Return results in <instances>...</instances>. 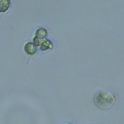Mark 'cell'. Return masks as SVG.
<instances>
[{
    "label": "cell",
    "instance_id": "2",
    "mask_svg": "<svg viewBox=\"0 0 124 124\" xmlns=\"http://www.w3.org/2000/svg\"><path fill=\"white\" fill-rule=\"evenodd\" d=\"M25 51L27 55H34L37 51V47L36 46V44L33 42H29L25 45Z\"/></svg>",
    "mask_w": 124,
    "mask_h": 124
},
{
    "label": "cell",
    "instance_id": "4",
    "mask_svg": "<svg viewBox=\"0 0 124 124\" xmlns=\"http://www.w3.org/2000/svg\"><path fill=\"white\" fill-rule=\"evenodd\" d=\"M46 36H47V31L44 28H39L36 31V38H41V39H46Z\"/></svg>",
    "mask_w": 124,
    "mask_h": 124
},
{
    "label": "cell",
    "instance_id": "6",
    "mask_svg": "<svg viewBox=\"0 0 124 124\" xmlns=\"http://www.w3.org/2000/svg\"><path fill=\"white\" fill-rule=\"evenodd\" d=\"M46 39H41V38H36V37H35L34 39H33V43L36 44V46H39L41 47V45L42 44V43L45 41Z\"/></svg>",
    "mask_w": 124,
    "mask_h": 124
},
{
    "label": "cell",
    "instance_id": "1",
    "mask_svg": "<svg viewBox=\"0 0 124 124\" xmlns=\"http://www.w3.org/2000/svg\"><path fill=\"white\" fill-rule=\"evenodd\" d=\"M116 96L108 90H101L95 94V105L101 110H107L112 107L116 102Z\"/></svg>",
    "mask_w": 124,
    "mask_h": 124
},
{
    "label": "cell",
    "instance_id": "5",
    "mask_svg": "<svg viewBox=\"0 0 124 124\" xmlns=\"http://www.w3.org/2000/svg\"><path fill=\"white\" fill-rule=\"evenodd\" d=\"M53 48V44H52V42L47 39L45 40L42 43V44L41 45V47H40L41 50H42V51H46V50L51 49V48Z\"/></svg>",
    "mask_w": 124,
    "mask_h": 124
},
{
    "label": "cell",
    "instance_id": "3",
    "mask_svg": "<svg viewBox=\"0 0 124 124\" xmlns=\"http://www.w3.org/2000/svg\"><path fill=\"white\" fill-rule=\"evenodd\" d=\"M10 7L9 0H0V12H6Z\"/></svg>",
    "mask_w": 124,
    "mask_h": 124
}]
</instances>
